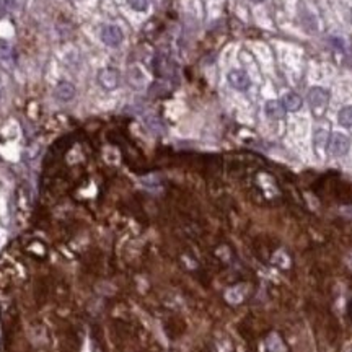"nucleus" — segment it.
<instances>
[{"label": "nucleus", "instance_id": "ddd939ff", "mask_svg": "<svg viewBox=\"0 0 352 352\" xmlns=\"http://www.w3.org/2000/svg\"><path fill=\"white\" fill-rule=\"evenodd\" d=\"M16 5V0H0V15L12 12Z\"/></svg>", "mask_w": 352, "mask_h": 352}, {"label": "nucleus", "instance_id": "9b49d317", "mask_svg": "<svg viewBox=\"0 0 352 352\" xmlns=\"http://www.w3.org/2000/svg\"><path fill=\"white\" fill-rule=\"evenodd\" d=\"M0 62L2 64H13L15 57H13V49L7 46V44L0 43Z\"/></svg>", "mask_w": 352, "mask_h": 352}, {"label": "nucleus", "instance_id": "dca6fc26", "mask_svg": "<svg viewBox=\"0 0 352 352\" xmlns=\"http://www.w3.org/2000/svg\"><path fill=\"white\" fill-rule=\"evenodd\" d=\"M351 21H352V12H351Z\"/></svg>", "mask_w": 352, "mask_h": 352}, {"label": "nucleus", "instance_id": "6e6552de", "mask_svg": "<svg viewBox=\"0 0 352 352\" xmlns=\"http://www.w3.org/2000/svg\"><path fill=\"white\" fill-rule=\"evenodd\" d=\"M302 98L299 97L297 93H294V92H289L284 95V98H282V104H284V108H286V111H290V113H295V111H299L302 108Z\"/></svg>", "mask_w": 352, "mask_h": 352}, {"label": "nucleus", "instance_id": "39448f33", "mask_svg": "<svg viewBox=\"0 0 352 352\" xmlns=\"http://www.w3.org/2000/svg\"><path fill=\"white\" fill-rule=\"evenodd\" d=\"M124 39L122 35V30L116 25H108L101 30V41L108 46H119Z\"/></svg>", "mask_w": 352, "mask_h": 352}, {"label": "nucleus", "instance_id": "f3484780", "mask_svg": "<svg viewBox=\"0 0 352 352\" xmlns=\"http://www.w3.org/2000/svg\"><path fill=\"white\" fill-rule=\"evenodd\" d=\"M348 352H352V348H351V349H349V351H348Z\"/></svg>", "mask_w": 352, "mask_h": 352}, {"label": "nucleus", "instance_id": "f8f14e48", "mask_svg": "<svg viewBox=\"0 0 352 352\" xmlns=\"http://www.w3.org/2000/svg\"><path fill=\"white\" fill-rule=\"evenodd\" d=\"M127 3L136 12H145L149 8V0H127Z\"/></svg>", "mask_w": 352, "mask_h": 352}, {"label": "nucleus", "instance_id": "f257e3e1", "mask_svg": "<svg viewBox=\"0 0 352 352\" xmlns=\"http://www.w3.org/2000/svg\"><path fill=\"white\" fill-rule=\"evenodd\" d=\"M310 103V108L313 109V113L321 114L323 111L326 109V106L329 103V92L325 90L321 87H313L308 92V97H306Z\"/></svg>", "mask_w": 352, "mask_h": 352}, {"label": "nucleus", "instance_id": "7ed1b4c3", "mask_svg": "<svg viewBox=\"0 0 352 352\" xmlns=\"http://www.w3.org/2000/svg\"><path fill=\"white\" fill-rule=\"evenodd\" d=\"M98 82L104 90H116L119 87V72L116 69H111V67H106L98 72Z\"/></svg>", "mask_w": 352, "mask_h": 352}, {"label": "nucleus", "instance_id": "9d476101", "mask_svg": "<svg viewBox=\"0 0 352 352\" xmlns=\"http://www.w3.org/2000/svg\"><path fill=\"white\" fill-rule=\"evenodd\" d=\"M313 144L318 150H323L328 145V132L325 129H316L313 134Z\"/></svg>", "mask_w": 352, "mask_h": 352}, {"label": "nucleus", "instance_id": "4468645a", "mask_svg": "<svg viewBox=\"0 0 352 352\" xmlns=\"http://www.w3.org/2000/svg\"><path fill=\"white\" fill-rule=\"evenodd\" d=\"M348 264H349V267L352 269V254H349V258H348Z\"/></svg>", "mask_w": 352, "mask_h": 352}, {"label": "nucleus", "instance_id": "20e7f679", "mask_svg": "<svg viewBox=\"0 0 352 352\" xmlns=\"http://www.w3.org/2000/svg\"><path fill=\"white\" fill-rule=\"evenodd\" d=\"M227 80L232 85V88H235V90H238V92L248 90L250 85H251L250 75L245 70H240V69H233V70L228 72Z\"/></svg>", "mask_w": 352, "mask_h": 352}, {"label": "nucleus", "instance_id": "0eeeda50", "mask_svg": "<svg viewBox=\"0 0 352 352\" xmlns=\"http://www.w3.org/2000/svg\"><path fill=\"white\" fill-rule=\"evenodd\" d=\"M55 98L59 101H72L75 98V87L69 82L59 83L57 88H55Z\"/></svg>", "mask_w": 352, "mask_h": 352}, {"label": "nucleus", "instance_id": "f03ea898", "mask_svg": "<svg viewBox=\"0 0 352 352\" xmlns=\"http://www.w3.org/2000/svg\"><path fill=\"white\" fill-rule=\"evenodd\" d=\"M351 149V139L343 132H333L328 142V150L333 156H344Z\"/></svg>", "mask_w": 352, "mask_h": 352}, {"label": "nucleus", "instance_id": "423d86ee", "mask_svg": "<svg viewBox=\"0 0 352 352\" xmlns=\"http://www.w3.org/2000/svg\"><path fill=\"white\" fill-rule=\"evenodd\" d=\"M264 111L269 119H282L286 116V108H284L282 101H277V100H271L264 106Z\"/></svg>", "mask_w": 352, "mask_h": 352}, {"label": "nucleus", "instance_id": "2eb2a0df", "mask_svg": "<svg viewBox=\"0 0 352 352\" xmlns=\"http://www.w3.org/2000/svg\"><path fill=\"white\" fill-rule=\"evenodd\" d=\"M251 2H254V3H261V2H264V0H251Z\"/></svg>", "mask_w": 352, "mask_h": 352}, {"label": "nucleus", "instance_id": "1a4fd4ad", "mask_svg": "<svg viewBox=\"0 0 352 352\" xmlns=\"http://www.w3.org/2000/svg\"><path fill=\"white\" fill-rule=\"evenodd\" d=\"M338 121L343 127H352V106H344L343 109L338 113Z\"/></svg>", "mask_w": 352, "mask_h": 352}]
</instances>
